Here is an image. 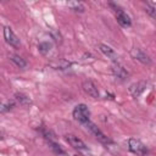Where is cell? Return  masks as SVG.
<instances>
[{
	"instance_id": "cell-2",
	"label": "cell",
	"mask_w": 156,
	"mask_h": 156,
	"mask_svg": "<svg viewBox=\"0 0 156 156\" xmlns=\"http://www.w3.org/2000/svg\"><path fill=\"white\" fill-rule=\"evenodd\" d=\"M72 116L76 121H78L82 124H85L90 121V110L85 104H78L74 106L72 111Z\"/></svg>"
},
{
	"instance_id": "cell-21",
	"label": "cell",
	"mask_w": 156,
	"mask_h": 156,
	"mask_svg": "<svg viewBox=\"0 0 156 156\" xmlns=\"http://www.w3.org/2000/svg\"><path fill=\"white\" fill-rule=\"evenodd\" d=\"M145 11L150 15L151 18H155V12H156V10H155V5H154V4H147Z\"/></svg>"
},
{
	"instance_id": "cell-19",
	"label": "cell",
	"mask_w": 156,
	"mask_h": 156,
	"mask_svg": "<svg viewBox=\"0 0 156 156\" xmlns=\"http://www.w3.org/2000/svg\"><path fill=\"white\" fill-rule=\"evenodd\" d=\"M51 46H52L51 43H49V41H41V43L38 44V50H39V52L41 55H48L50 52V50H51Z\"/></svg>"
},
{
	"instance_id": "cell-11",
	"label": "cell",
	"mask_w": 156,
	"mask_h": 156,
	"mask_svg": "<svg viewBox=\"0 0 156 156\" xmlns=\"http://www.w3.org/2000/svg\"><path fill=\"white\" fill-rule=\"evenodd\" d=\"M99 49H100V51H101L107 58H110L111 61H113V63H115V62H118V55H117V52L115 51V49H112L110 45H107V44H100V45H99Z\"/></svg>"
},
{
	"instance_id": "cell-17",
	"label": "cell",
	"mask_w": 156,
	"mask_h": 156,
	"mask_svg": "<svg viewBox=\"0 0 156 156\" xmlns=\"http://www.w3.org/2000/svg\"><path fill=\"white\" fill-rule=\"evenodd\" d=\"M67 6H68L71 10H73L74 12L83 13V12L85 11V6H84V4L79 2V1H69V2H67Z\"/></svg>"
},
{
	"instance_id": "cell-5",
	"label": "cell",
	"mask_w": 156,
	"mask_h": 156,
	"mask_svg": "<svg viewBox=\"0 0 156 156\" xmlns=\"http://www.w3.org/2000/svg\"><path fill=\"white\" fill-rule=\"evenodd\" d=\"M4 39H5V41L10 45V46H12V48H20L21 46V40H20V38L17 37V34L12 30V28L11 27H9V26H5L4 27Z\"/></svg>"
},
{
	"instance_id": "cell-3",
	"label": "cell",
	"mask_w": 156,
	"mask_h": 156,
	"mask_svg": "<svg viewBox=\"0 0 156 156\" xmlns=\"http://www.w3.org/2000/svg\"><path fill=\"white\" fill-rule=\"evenodd\" d=\"M127 146L130 152H133L138 156H147V154H149V149L146 147V145L136 138H129L127 141Z\"/></svg>"
},
{
	"instance_id": "cell-1",
	"label": "cell",
	"mask_w": 156,
	"mask_h": 156,
	"mask_svg": "<svg viewBox=\"0 0 156 156\" xmlns=\"http://www.w3.org/2000/svg\"><path fill=\"white\" fill-rule=\"evenodd\" d=\"M89 130H90V133L91 134H94V136L101 143V144H104V145H106V147L107 146H110V145H113V140L110 138V136H107L95 123H93V122H87L85 124H84Z\"/></svg>"
},
{
	"instance_id": "cell-6",
	"label": "cell",
	"mask_w": 156,
	"mask_h": 156,
	"mask_svg": "<svg viewBox=\"0 0 156 156\" xmlns=\"http://www.w3.org/2000/svg\"><path fill=\"white\" fill-rule=\"evenodd\" d=\"M65 139H66V141H67L73 149H76V150H82V151H87V150H88L87 144H85L80 138H78V136L74 135V134H66V135H65Z\"/></svg>"
},
{
	"instance_id": "cell-23",
	"label": "cell",
	"mask_w": 156,
	"mask_h": 156,
	"mask_svg": "<svg viewBox=\"0 0 156 156\" xmlns=\"http://www.w3.org/2000/svg\"><path fill=\"white\" fill-rule=\"evenodd\" d=\"M73 156H82V155H79V154H76V155H73Z\"/></svg>"
},
{
	"instance_id": "cell-7",
	"label": "cell",
	"mask_w": 156,
	"mask_h": 156,
	"mask_svg": "<svg viewBox=\"0 0 156 156\" xmlns=\"http://www.w3.org/2000/svg\"><path fill=\"white\" fill-rule=\"evenodd\" d=\"M130 56L134 60H136L140 63H143V65H151V57L149 56V54H146L144 50H141L139 48L132 49L130 50Z\"/></svg>"
},
{
	"instance_id": "cell-8",
	"label": "cell",
	"mask_w": 156,
	"mask_h": 156,
	"mask_svg": "<svg viewBox=\"0 0 156 156\" xmlns=\"http://www.w3.org/2000/svg\"><path fill=\"white\" fill-rule=\"evenodd\" d=\"M82 88H83L84 93H85V94H88L89 96H91V98H94V99L100 98L99 89H98L96 84H95L93 80H90V79L84 80V82L82 83Z\"/></svg>"
},
{
	"instance_id": "cell-16",
	"label": "cell",
	"mask_w": 156,
	"mask_h": 156,
	"mask_svg": "<svg viewBox=\"0 0 156 156\" xmlns=\"http://www.w3.org/2000/svg\"><path fill=\"white\" fill-rule=\"evenodd\" d=\"M16 105V101L15 100H4L0 102V112H9L11 111Z\"/></svg>"
},
{
	"instance_id": "cell-10",
	"label": "cell",
	"mask_w": 156,
	"mask_h": 156,
	"mask_svg": "<svg viewBox=\"0 0 156 156\" xmlns=\"http://www.w3.org/2000/svg\"><path fill=\"white\" fill-rule=\"evenodd\" d=\"M146 82L145 80H139V82H136V83H133L130 87H129V93H130V95L133 96V98H139L144 91H145V89H146Z\"/></svg>"
},
{
	"instance_id": "cell-22",
	"label": "cell",
	"mask_w": 156,
	"mask_h": 156,
	"mask_svg": "<svg viewBox=\"0 0 156 156\" xmlns=\"http://www.w3.org/2000/svg\"><path fill=\"white\" fill-rule=\"evenodd\" d=\"M1 138H2V132L0 130V139H1Z\"/></svg>"
},
{
	"instance_id": "cell-13",
	"label": "cell",
	"mask_w": 156,
	"mask_h": 156,
	"mask_svg": "<svg viewBox=\"0 0 156 156\" xmlns=\"http://www.w3.org/2000/svg\"><path fill=\"white\" fill-rule=\"evenodd\" d=\"M9 58H10L18 68H26V67H27V61H26L22 56L17 55V54H10V55H9Z\"/></svg>"
},
{
	"instance_id": "cell-12",
	"label": "cell",
	"mask_w": 156,
	"mask_h": 156,
	"mask_svg": "<svg viewBox=\"0 0 156 156\" xmlns=\"http://www.w3.org/2000/svg\"><path fill=\"white\" fill-rule=\"evenodd\" d=\"M13 100H15L16 102H18L20 105H22V106H29V105L32 104L30 98H29L28 95L23 94V93H16V94L13 95Z\"/></svg>"
},
{
	"instance_id": "cell-20",
	"label": "cell",
	"mask_w": 156,
	"mask_h": 156,
	"mask_svg": "<svg viewBox=\"0 0 156 156\" xmlns=\"http://www.w3.org/2000/svg\"><path fill=\"white\" fill-rule=\"evenodd\" d=\"M50 35H51V38L56 41V43H62V37H61V34H60V32H57L56 29H50Z\"/></svg>"
},
{
	"instance_id": "cell-14",
	"label": "cell",
	"mask_w": 156,
	"mask_h": 156,
	"mask_svg": "<svg viewBox=\"0 0 156 156\" xmlns=\"http://www.w3.org/2000/svg\"><path fill=\"white\" fill-rule=\"evenodd\" d=\"M71 62L69 61H66V60H58V61H52L50 62V66L55 69H67L71 67Z\"/></svg>"
},
{
	"instance_id": "cell-15",
	"label": "cell",
	"mask_w": 156,
	"mask_h": 156,
	"mask_svg": "<svg viewBox=\"0 0 156 156\" xmlns=\"http://www.w3.org/2000/svg\"><path fill=\"white\" fill-rule=\"evenodd\" d=\"M48 145H49L50 150H51L54 154H56V155H66V151L62 149V146H61L60 144L55 143L54 140H49V141H48Z\"/></svg>"
},
{
	"instance_id": "cell-18",
	"label": "cell",
	"mask_w": 156,
	"mask_h": 156,
	"mask_svg": "<svg viewBox=\"0 0 156 156\" xmlns=\"http://www.w3.org/2000/svg\"><path fill=\"white\" fill-rule=\"evenodd\" d=\"M38 130H39V133L43 135V138H44V139H46L48 141H49V140H52V139L55 138L54 133H52L50 129H48V128H46L44 124H41V126L38 128Z\"/></svg>"
},
{
	"instance_id": "cell-4",
	"label": "cell",
	"mask_w": 156,
	"mask_h": 156,
	"mask_svg": "<svg viewBox=\"0 0 156 156\" xmlns=\"http://www.w3.org/2000/svg\"><path fill=\"white\" fill-rule=\"evenodd\" d=\"M111 7H113L115 10V13H116V20H117V23L123 27V28H129L132 26V20H130V16L122 9L119 7L117 4H113V2H110L108 4Z\"/></svg>"
},
{
	"instance_id": "cell-9",
	"label": "cell",
	"mask_w": 156,
	"mask_h": 156,
	"mask_svg": "<svg viewBox=\"0 0 156 156\" xmlns=\"http://www.w3.org/2000/svg\"><path fill=\"white\" fill-rule=\"evenodd\" d=\"M111 71H112V73H113L117 78H119V79H122V80H126V79L129 77V72L127 71V68H126L124 66H122L121 63H118V62L112 63Z\"/></svg>"
}]
</instances>
